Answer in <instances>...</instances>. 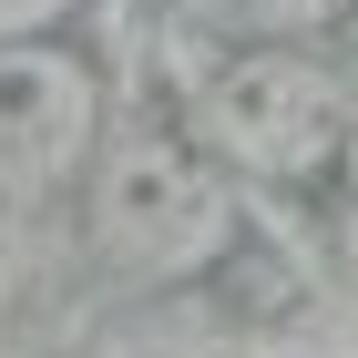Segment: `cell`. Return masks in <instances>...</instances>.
I'll use <instances>...</instances> for the list:
<instances>
[{"label": "cell", "mask_w": 358, "mask_h": 358, "mask_svg": "<svg viewBox=\"0 0 358 358\" xmlns=\"http://www.w3.org/2000/svg\"><path fill=\"white\" fill-rule=\"evenodd\" d=\"M41 10H62V0H0V31H21V21H41Z\"/></svg>", "instance_id": "obj_2"}, {"label": "cell", "mask_w": 358, "mask_h": 358, "mask_svg": "<svg viewBox=\"0 0 358 358\" xmlns=\"http://www.w3.org/2000/svg\"><path fill=\"white\" fill-rule=\"evenodd\" d=\"M83 134V72H62L52 52H0V185L52 174Z\"/></svg>", "instance_id": "obj_1"}]
</instances>
